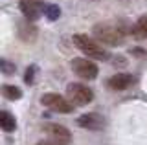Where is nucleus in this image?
Masks as SVG:
<instances>
[{
  "label": "nucleus",
  "instance_id": "obj_8",
  "mask_svg": "<svg viewBox=\"0 0 147 145\" xmlns=\"http://www.w3.org/2000/svg\"><path fill=\"white\" fill-rule=\"evenodd\" d=\"M77 125L83 127V129H88V130H99L105 127V117L101 114H96V112L83 114L77 117Z\"/></svg>",
  "mask_w": 147,
  "mask_h": 145
},
{
  "label": "nucleus",
  "instance_id": "obj_14",
  "mask_svg": "<svg viewBox=\"0 0 147 145\" xmlns=\"http://www.w3.org/2000/svg\"><path fill=\"white\" fill-rule=\"evenodd\" d=\"M44 15L48 17V20H57L59 17H61V9H59V6H55V4H50V6L44 7Z\"/></svg>",
  "mask_w": 147,
  "mask_h": 145
},
{
  "label": "nucleus",
  "instance_id": "obj_13",
  "mask_svg": "<svg viewBox=\"0 0 147 145\" xmlns=\"http://www.w3.org/2000/svg\"><path fill=\"white\" fill-rule=\"evenodd\" d=\"M2 94H4V97H7V99H20L22 97V92H20V88H17V87H13V85H4L2 87Z\"/></svg>",
  "mask_w": 147,
  "mask_h": 145
},
{
  "label": "nucleus",
  "instance_id": "obj_6",
  "mask_svg": "<svg viewBox=\"0 0 147 145\" xmlns=\"http://www.w3.org/2000/svg\"><path fill=\"white\" fill-rule=\"evenodd\" d=\"M18 6H20L22 15H24L26 19H30V20H37L44 11L42 0H20Z\"/></svg>",
  "mask_w": 147,
  "mask_h": 145
},
{
  "label": "nucleus",
  "instance_id": "obj_5",
  "mask_svg": "<svg viewBox=\"0 0 147 145\" xmlns=\"http://www.w3.org/2000/svg\"><path fill=\"white\" fill-rule=\"evenodd\" d=\"M40 103H42L44 107H48L50 110H53V112H61V114H68V112H72V110H74L70 99L59 96V94H44V96L40 97Z\"/></svg>",
  "mask_w": 147,
  "mask_h": 145
},
{
  "label": "nucleus",
  "instance_id": "obj_3",
  "mask_svg": "<svg viewBox=\"0 0 147 145\" xmlns=\"http://www.w3.org/2000/svg\"><path fill=\"white\" fill-rule=\"evenodd\" d=\"M66 96L70 99L72 103H76V105H88V103L94 99V94H92V90L88 87H85V85L81 83H70L66 87Z\"/></svg>",
  "mask_w": 147,
  "mask_h": 145
},
{
  "label": "nucleus",
  "instance_id": "obj_17",
  "mask_svg": "<svg viewBox=\"0 0 147 145\" xmlns=\"http://www.w3.org/2000/svg\"><path fill=\"white\" fill-rule=\"evenodd\" d=\"M37 145H66L63 142H55V140H46V142H39Z\"/></svg>",
  "mask_w": 147,
  "mask_h": 145
},
{
  "label": "nucleus",
  "instance_id": "obj_7",
  "mask_svg": "<svg viewBox=\"0 0 147 145\" xmlns=\"http://www.w3.org/2000/svg\"><path fill=\"white\" fill-rule=\"evenodd\" d=\"M42 132H46V134L50 136V140H55V142L68 143L72 140V134L68 132L66 127L57 125V123H44L42 125Z\"/></svg>",
  "mask_w": 147,
  "mask_h": 145
},
{
  "label": "nucleus",
  "instance_id": "obj_16",
  "mask_svg": "<svg viewBox=\"0 0 147 145\" xmlns=\"http://www.w3.org/2000/svg\"><path fill=\"white\" fill-rule=\"evenodd\" d=\"M35 70H37V68H35V66H30V68H28V70H26V75H24V81H26V83H28V85H31V83H33V75H35Z\"/></svg>",
  "mask_w": 147,
  "mask_h": 145
},
{
  "label": "nucleus",
  "instance_id": "obj_10",
  "mask_svg": "<svg viewBox=\"0 0 147 145\" xmlns=\"http://www.w3.org/2000/svg\"><path fill=\"white\" fill-rule=\"evenodd\" d=\"M134 83V77L131 74H116L109 79V88L112 90H127Z\"/></svg>",
  "mask_w": 147,
  "mask_h": 145
},
{
  "label": "nucleus",
  "instance_id": "obj_9",
  "mask_svg": "<svg viewBox=\"0 0 147 145\" xmlns=\"http://www.w3.org/2000/svg\"><path fill=\"white\" fill-rule=\"evenodd\" d=\"M33 20H30V19H26V20H22V22H18V26H17V33H18V39L22 40V42H33V40L37 39V28L33 24H31Z\"/></svg>",
  "mask_w": 147,
  "mask_h": 145
},
{
  "label": "nucleus",
  "instance_id": "obj_2",
  "mask_svg": "<svg viewBox=\"0 0 147 145\" xmlns=\"http://www.w3.org/2000/svg\"><path fill=\"white\" fill-rule=\"evenodd\" d=\"M92 33L105 46H119L123 42V31L112 24H96L92 28Z\"/></svg>",
  "mask_w": 147,
  "mask_h": 145
},
{
  "label": "nucleus",
  "instance_id": "obj_4",
  "mask_svg": "<svg viewBox=\"0 0 147 145\" xmlns=\"http://www.w3.org/2000/svg\"><path fill=\"white\" fill-rule=\"evenodd\" d=\"M72 70L76 72L79 77L86 79V81H92L98 77V64H96L94 61H90V57H79V59H74L70 62Z\"/></svg>",
  "mask_w": 147,
  "mask_h": 145
},
{
  "label": "nucleus",
  "instance_id": "obj_1",
  "mask_svg": "<svg viewBox=\"0 0 147 145\" xmlns=\"http://www.w3.org/2000/svg\"><path fill=\"white\" fill-rule=\"evenodd\" d=\"M74 44L90 59H98V61H107L109 59V52L101 46L98 39H90L83 33H77L74 35Z\"/></svg>",
  "mask_w": 147,
  "mask_h": 145
},
{
  "label": "nucleus",
  "instance_id": "obj_11",
  "mask_svg": "<svg viewBox=\"0 0 147 145\" xmlns=\"http://www.w3.org/2000/svg\"><path fill=\"white\" fill-rule=\"evenodd\" d=\"M0 127H2V130H6V132H13V130L17 129L15 116L7 110H2L0 112Z\"/></svg>",
  "mask_w": 147,
  "mask_h": 145
},
{
  "label": "nucleus",
  "instance_id": "obj_15",
  "mask_svg": "<svg viewBox=\"0 0 147 145\" xmlns=\"http://www.w3.org/2000/svg\"><path fill=\"white\" fill-rule=\"evenodd\" d=\"M2 74L4 75H13L15 74V64H11L9 61L2 59Z\"/></svg>",
  "mask_w": 147,
  "mask_h": 145
},
{
  "label": "nucleus",
  "instance_id": "obj_12",
  "mask_svg": "<svg viewBox=\"0 0 147 145\" xmlns=\"http://www.w3.org/2000/svg\"><path fill=\"white\" fill-rule=\"evenodd\" d=\"M132 35H134L138 40L147 39V17H140V19L136 20L134 28H132Z\"/></svg>",
  "mask_w": 147,
  "mask_h": 145
}]
</instances>
